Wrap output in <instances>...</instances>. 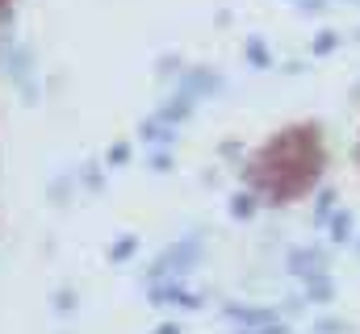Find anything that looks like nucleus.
Instances as JSON below:
<instances>
[{"label":"nucleus","instance_id":"1","mask_svg":"<svg viewBox=\"0 0 360 334\" xmlns=\"http://www.w3.org/2000/svg\"><path fill=\"white\" fill-rule=\"evenodd\" d=\"M201 255H205L201 234H184V239L168 243V247L151 259V267H147L143 280H147V284H160V280H172V276H188V272L201 263Z\"/></svg>","mask_w":360,"mask_h":334},{"label":"nucleus","instance_id":"2","mask_svg":"<svg viewBox=\"0 0 360 334\" xmlns=\"http://www.w3.org/2000/svg\"><path fill=\"white\" fill-rule=\"evenodd\" d=\"M222 314L235 322V326H243V330H289V318L281 314V305H243V301H226L222 305Z\"/></svg>","mask_w":360,"mask_h":334},{"label":"nucleus","instance_id":"3","mask_svg":"<svg viewBox=\"0 0 360 334\" xmlns=\"http://www.w3.org/2000/svg\"><path fill=\"white\" fill-rule=\"evenodd\" d=\"M147 297H151L155 305H172V309H201V305H205V293L188 288L184 276L160 280V284H147Z\"/></svg>","mask_w":360,"mask_h":334},{"label":"nucleus","instance_id":"4","mask_svg":"<svg viewBox=\"0 0 360 334\" xmlns=\"http://www.w3.org/2000/svg\"><path fill=\"white\" fill-rule=\"evenodd\" d=\"M34 63H38V59H34V46L17 42V46L8 51L4 72H0L4 80H13L17 88H21V96H25V100H34V96H38V84H34Z\"/></svg>","mask_w":360,"mask_h":334},{"label":"nucleus","instance_id":"5","mask_svg":"<svg viewBox=\"0 0 360 334\" xmlns=\"http://www.w3.org/2000/svg\"><path fill=\"white\" fill-rule=\"evenodd\" d=\"M285 272L293 276V280H310V276H319V272H331V250L327 247H293L285 255Z\"/></svg>","mask_w":360,"mask_h":334},{"label":"nucleus","instance_id":"6","mask_svg":"<svg viewBox=\"0 0 360 334\" xmlns=\"http://www.w3.org/2000/svg\"><path fill=\"white\" fill-rule=\"evenodd\" d=\"M180 88H184V92H193L197 100H205V96H218V92L226 88V80H222V72H218V67H205V63H197V67H184Z\"/></svg>","mask_w":360,"mask_h":334},{"label":"nucleus","instance_id":"7","mask_svg":"<svg viewBox=\"0 0 360 334\" xmlns=\"http://www.w3.org/2000/svg\"><path fill=\"white\" fill-rule=\"evenodd\" d=\"M155 113H160L164 121L180 126V121H188V117L197 113V96H193V92H184V88L176 84V92H172V96H168V100H164V105H160Z\"/></svg>","mask_w":360,"mask_h":334},{"label":"nucleus","instance_id":"8","mask_svg":"<svg viewBox=\"0 0 360 334\" xmlns=\"http://www.w3.org/2000/svg\"><path fill=\"white\" fill-rule=\"evenodd\" d=\"M139 138H143L147 147H176V126L155 113V117H143V121H139Z\"/></svg>","mask_w":360,"mask_h":334},{"label":"nucleus","instance_id":"9","mask_svg":"<svg viewBox=\"0 0 360 334\" xmlns=\"http://www.w3.org/2000/svg\"><path fill=\"white\" fill-rule=\"evenodd\" d=\"M327 239H331V247H356V213L335 209L331 222H327Z\"/></svg>","mask_w":360,"mask_h":334},{"label":"nucleus","instance_id":"10","mask_svg":"<svg viewBox=\"0 0 360 334\" xmlns=\"http://www.w3.org/2000/svg\"><path fill=\"white\" fill-rule=\"evenodd\" d=\"M306 288H302V297H306V305H331L335 301V280H331V272H319V276H310V280H302Z\"/></svg>","mask_w":360,"mask_h":334},{"label":"nucleus","instance_id":"11","mask_svg":"<svg viewBox=\"0 0 360 334\" xmlns=\"http://www.w3.org/2000/svg\"><path fill=\"white\" fill-rule=\"evenodd\" d=\"M256 213H260V188H243V192L231 196V218L235 222H252Z\"/></svg>","mask_w":360,"mask_h":334},{"label":"nucleus","instance_id":"12","mask_svg":"<svg viewBox=\"0 0 360 334\" xmlns=\"http://www.w3.org/2000/svg\"><path fill=\"white\" fill-rule=\"evenodd\" d=\"M243 59H248L256 72H269L272 67V55H269V46H264V38H248V42H243Z\"/></svg>","mask_w":360,"mask_h":334},{"label":"nucleus","instance_id":"13","mask_svg":"<svg viewBox=\"0 0 360 334\" xmlns=\"http://www.w3.org/2000/svg\"><path fill=\"white\" fill-rule=\"evenodd\" d=\"M331 213H335V188H319V192H314V226L327 230Z\"/></svg>","mask_w":360,"mask_h":334},{"label":"nucleus","instance_id":"14","mask_svg":"<svg viewBox=\"0 0 360 334\" xmlns=\"http://www.w3.org/2000/svg\"><path fill=\"white\" fill-rule=\"evenodd\" d=\"M184 67H188V63L180 59L176 51H168V55H160V59H155V76H160V80H180V76H184Z\"/></svg>","mask_w":360,"mask_h":334},{"label":"nucleus","instance_id":"15","mask_svg":"<svg viewBox=\"0 0 360 334\" xmlns=\"http://www.w3.org/2000/svg\"><path fill=\"white\" fill-rule=\"evenodd\" d=\"M340 42H344V38H340L335 29H323V34H314V42H310V55H314V59H323V55H335V51H340Z\"/></svg>","mask_w":360,"mask_h":334},{"label":"nucleus","instance_id":"16","mask_svg":"<svg viewBox=\"0 0 360 334\" xmlns=\"http://www.w3.org/2000/svg\"><path fill=\"white\" fill-rule=\"evenodd\" d=\"M134 250H139V239H134V234H126V239H117V243L109 247V259H113V263H126Z\"/></svg>","mask_w":360,"mask_h":334},{"label":"nucleus","instance_id":"17","mask_svg":"<svg viewBox=\"0 0 360 334\" xmlns=\"http://www.w3.org/2000/svg\"><path fill=\"white\" fill-rule=\"evenodd\" d=\"M76 305H80V293H76V288H59V293H55V314H63V318H68Z\"/></svg>","mask_w":360,"mask_h":334},{"label":"nucleus","instance_id":"18","mask_svg":"<svg viewBox=\"0 0 360 334\" xmlns=\"http://www.w3.org/2000/svg\"><path fill=\"white\" fill-rule=\"evenodd\" d=\"M147 163H151V171H160V175H168V171H172V155H168V147H151V155H147Z\"/></svg>","mask_w":360,"mask_h":334},{"label":"nucleus","instance_id":"19","mask_svg":"<svg viewBox=\"0 0 360 334\" xmlns=\"http://www.w3.org/2000/svg\"><path fill=\"white\" fill-rule=\"evenodd\" d=\"M80 180H84V188H89V192H101V188H105V175H101V163H84V171H80Z\"/></svg>","mask_w":360,"mask_h":334},{"label":"nucleus","instance_id":"20","mask_svg":"<svg viewBox=\"0 0 360 334\" xmlns=\"http://www.w3.org/2000/svg\"><path fill=\"white\" fill-rule=\"evenodd\" d=\"M105 163H109V167H126V163H130V147H126V142L109 147V151H105Z\"/></svg>","mask_w":360,"mask_h":334},{"label":"nucleus","instance_id":"21","mask_svg":"<svg viewBox=\"0 0 360 334\" xmlns=\"http://www.w3.org/2000/svg\"><path fill=\"white\" fill-rule=\"evenodd\" d=\"M327 4H331V0H293V8H297L302 17H314V13H327Z\"/></svg>","mask_w":360,"mask_h":334},{"label":"nucleus","instance_id":"22","mask_svg":"<svg viewBox=\"0 0 360 334\" xmlns=\"http://www.w3.org/2000/svg\"><path fill=\"white\" fill-rule=\"evenodd\" d=\"M314 330H348V322H344V318H319Z\"/></svg>","mask_w":360,"mask_h":334},{"label":"nucleus","instance_id":"23","mask_svg":"<svg viewBox=\"0 0 360 334\" xmlns=\"http://www.w3.org/2000/svg\"><path fill=\"white\" fill-rule=\"evenodd\" d=\"M222 155H226V159H235V155H243V147H239V142H226V147H222Z\"/></svg>","mask_w":360,"mask_h":334},{"label":"nucleus","instance_id":"24","mask_svg":"<svg viewBox=\"0 0 360 334\" xmlns=\"http://www.w3.org/2000/svg\"><path fill=\"white\" fill-rule=\"evenodd\" d=\"M356 255H360V234H356Z\"/></svg>","mask_w":360,"mask_h":334},{"label":"nucleus","instance_id":"25","mask_svg":"<svg viewBox=\"0 0 360 334\" xmlns=\"http://www.w3.org/2000/svg\"><path fill=\"white\" fill-rule=\"evenodd\" d=\"M344 4H360V0H344Z\"/></svg>","mask_w":360,"mask_h":334},{"label":"nucleus","instance_id":"26","mask_svg":"<svg viewBox=\"0 0 360 334\" xmlns=\"http://www.w3.org/2000/svg\"><path fill=\"white\" fill-rule=\"evenodd\" d=\"M356 42H360V29H356Z\"/></svg>","mask_w":360,"mask_h":334},{"label":"nucleus","instance_id":"27","mask_svg":"<svg viewBox=\"0 0 360 334\" xmlns=\"http://www.w3.org/2000/svg\"><path fill=\"white\" fill-rule=\"evenodd\" d=\"M356 96H360V84H356Z\"/></svg>","mask_w":360,"mask_h":334}]
</instances>
